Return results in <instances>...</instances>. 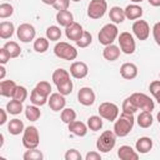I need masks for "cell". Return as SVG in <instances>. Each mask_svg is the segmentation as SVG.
Segmentation results:
<instances>
[{
    "mask_svg": "<svg viewBox=\"0 0 160 160\" xmlns=\"http://www.w3.org/2000/svg\"><path fill=\"white\" fill-rule=\"evenodd\" d=\"M82 32H84L82 26L79 22H75V21L71 22L69 26L65 28V35H66V38L69 40H72V41H78L81 38Z\"/></svg>",
    "mask_w": 160,
    "mask_h": 160,
    "instance_id": "obj_15",
    "label": "cell"
},
{
    "mask_svg": "<svg viewBox=\"0 0 160 160\" xmlns=\"http://www.w3.org/2000/svg\"><path fill=\"white\" fill-rule=\"evenodd\" d=\"M25 116H26V119L28 120H30V121H36V120H39V118L41 116V111H40V109L36 106V105H28L26 108H25Z\"/></svg>",
    "mask_w": 160,
    "mask_h": 160,
    "instance_id": "obj_29",
    "label": "cell"
},
{
    "mask_svg": "<svg viewBox=\"0 0 160 160\" xmlns=\"http://www.w3.org/2000/svg\"><path fill=\"white\" fill-rule=\"evenodd\" d=\"M138 125L142 129H148L152 125V121H154V118L151 115V111H146V110H142L139 115H138Z\"/></svg>",
    "mask_w": 160,
    "mask_h": 160,
    "instance_id": "obj_26",
    "label": "cell"
},
{
    "mask_svg": "<svg viewBox=\"0 0 160 160\" xmlns=\"http://www.w3.org/2000/svg\"><path fill=\"white\" fill-rule=\"evenodd\" d=\"M116 144V135L111 130H105L96 140V148L100 152H109Z\"/></svg>",
    "mask_w": 160,
    "mask_h": 160,
    "instance_id": "obj_2",
    "label": "cell"
},
{
    "mask_svg": "<svg viewBox=\"0 0 160 160\" xmlns=\"http://www.w3.org/2000/svg\"><path fill=\"white\" fill-rule=\"evenodd\" d=\"M65 160H81V154L76 149H70L64 155Z\"/></svg>",
    "mask_w": 160,
    "mask_h": 160,
    "instance_id": "obj_45",
    "label": "cell"
},
{
    "mask_svg": "<svg viewBox=\"0 0 160 160\" xmlns=\"http://www.w3.org/2000/svg\"><path fill=\"white\" fill-rule=\"evenodd\" d=\"M159 76H160V74H159Z\"/></svg>",
    "mask_w": 160,
    "mask_h": 160,
    "instance_id": "obj_57",
    "label": "cell"
},
{
    "mask_svg": "<svg viewBox=\"0 0 160 160\" xmlns=\"http://www.w3.org/2000/svg\"><path fill=\"white\" fill-rule=\"evenodd\" d=\"M16 35H18V39L20 41L30 42V41H32L35 39L36 30H35V28L31 24L24 22V24H20L19 28L16 29Z\"/></svg>",
    "mask_w": 160,
    "mask_h": 160,
    "instance_id": "obj_10",
    "label": "cell"
},
{
    "mask_svg": "<svg viewBox=\"0 0 160 160\" xmlns=\"http://www.w3.org/2000/svg\"><path fill=\"white\" fill-rule=\"evenodd\" d=\"M56 21L60 26H69L71 22H74V15L69 10H60L56 14Z\"/></svg>",
    "mask_w": 160,
    "mask_h": 160,
    "instance_id": "obj_24",
    "label": "cell"
},
{
    "mask_svg": "<svg viewBox=\"0 0 160 160\" xmlns=\"http://www.w3.org/2000/svg\"><path fill=\"white\" fill-rule=\"evenodd\" d=\"M118 156L121 160H138L139 152L134 150L130 145H121L118 150Z\"/></svg>",
    "mask_w": 160,
    "mask_h": 160,
    "instance_id": "obj_16",
    "label": "cell"
},
{
    "mask_svg": "<svg viewBox=\"0 0 160 160\" xmlns=\"http://www.w3.org/2000/svg\"><path fill=\"white\" fill-rule=\"evenodd\" d=\"M40 144V135L36 126H28L24 130L22 135V145L25 149H35Z\"/></svg>",
    "mask_w": 160,
    "mask_h": 160,
    "instance_id": "obj_5",
    "label": "cell"
},
{
    "mask_svg": "<svg viewBox=\"0 0 160 160\" xmlns=\"http://www.w3.org/2000/svg\"><path fill=\"white\" fill-rule=\"evenodd\" d=\"M10 59H11V56H10L9 51L2 46V48L0 49V64H1V65H5Z\"/></svg>",
    "mask_w": 160,
    "mask_h": 160,
    "instance_id": "obj_47",
    "label": "cell"
},
{
    "mask_svg": "<svg viewBox=\"0 0 160 160\" xmlns=\"http://www.w3.org/2000/svg\"><path fill=\"white\" fill-rule=\"evenodd\" d=\"M6 111L11 115H18L22 111V102L19 101V100H10L8 104H6Z\"/></svg>",
    "mask_w": 160,
    "mask_h": 160,
    "instance_id": "obj_31",
    "label": "cell"
},
{
    "mask_svg": "<svg viewBox=\"0 0 160 160\" xmlns=\"http://www.w3.org/2000/svg\"><path fill=\"white\" fill-rule=\"evenodd\" d=\"M24 160H42L44 159V155L40 150H38L36 148L35 149H28L24 155H22Z\"/></svg>",
    "mask_w": 160,
    "mask_h": 160,
    "instance_id": "obj_37",
    "label": "cell"
},
{
    "mask_svg": "<svg viewBox=\"0 0 160 160\" xmlns=\"http://www.w3.org/2000/svg\"><path fill=\"white\" fill-rule=\"evenodd\" d=\"M149 90L155 98V100L160 104V80H154L149 85Z\"/></svg>",
    "mask_w": 160,
    "mask_h": 160,
    "instance_id": "obj_42",
    "label": "cell"
},
{
    "mask_svg": "<svg viewBox=\"0 0 160 160\" xmlns=\"http://www.w3.org/2000/svg\"><path fill=\"white\" fill-rule=\"evenodd\" d=\"M124 11H125L126 19H129V20H138V19H140L142 16V8L140 5H138V4L128 5L124 9Z\"/></svg>",
    "mask_w": 160,
    "mask_h": 160,
    "instance_id": "obj_22",
    "label": "cell"
},
{
    "mask_svg": "<svg viewBox=\"0 0 160 160\" xmlns=\"http://www.w3.org/2000/svg\"><path fill=\"white\" fill-rule=\"evenodd\" d=\"M68 126H69V131L76 136H85L88 132V125L84 124L82 121L74 120L70 124H68Z\"/></svg>",
    "mask_w": 160,
    "mask_h": 160,
    "instance_id": "obj_23",
    "label": "cell"
},
{
    "mask_svg": "<svg viewBox=\"0 0 160 160\" xmlns=\"http://www.w3.org/2000/svg\"><path fill=\"white\" fill-rule=\"evenodd\" d=\"M91 41H92V36H91V34H90L89 31H85V30H84L81 38H80L78 41H75V42H76V45H78L79 48L84 49V48H88V46L91 44Z\"/></svg>",
    "mask_w": 160,
    "mask_h": 160,
    "instance_id": "obj_39",
    "label": "cell"
},
{
    "mask_svg": "<svg viewBox=\"0 0 160 160\" xmlns=\"http://www.w3.org/2000/svg\"><path fill=\"white\" fill-rule=\"evenodd\" d=\"M156 119H158V121H159V124H160V111L158 112V115H156Z\"/></svg>",
    "mask_w": 160,
    "mask_h": 160,
    "instance_id": "obj_55",
    "label": "cell"
},
{
    "mask_svg": "<svg viewBox=\"0 0 160 160\" xmlns=\"http://www.w3.org/2000/svg\"><path fill=\"white\" fill-rule=\"evenodd\" d=\"M70 71L65 70V69H56L54 72H52V81L56 86H60L68 81H70Z\"/></svg>",
    "mask_w": 160,
    "mask_h": 160,
    "instance_id": "obj_21",
    "label": "cell"
},
{
    "mask_svg": "<svg viewBox=\"0 0 160 160\" xmlns=\"http://www.w3.org/2000/svg\"><path fill=\"white\" fill-rule=\"evenodd\" d=\"M132 32L139 40L144 41L150 35V26L145 20H135L132 24Z\"/></svg>",
    "mask_w": 160,
    "mask_h": 160,
    "instance_id": "obj_11",
    "label": "cell"
},
{
    "mask_svg": "<svg viewBox=\"0 0 160 160\" xmlns=\"http://www.w3.org/2000/svg\"><path fill=\"white\" fill-rule=\"evenodd\" d=\"M85 160H101V155L98 151H89L85 155Z\"/></svg>",
    "mask_w": 160,
    "mask_h": 160,
    "instance_id": "obj_49",
    "label": "cell"
},
{
    "mask_svg": "<svg viewBox=\"0 0 160 160\" xmlns=\"http://www.w3.org/2000/svg\"><path fill=\"white\" fill-rule=\"evenodd\" d=\"M119 36V29L116 26V24H106L101 28L98 38H99V42L104 46L112 44L116 38Z\"/></svg>",
    "mask_w": 160,
    "mask_h": 160,
    "instance_id": "obj_3",
    "label": "cell"
},
{
    "mask_svg": "<svg viewBox=\"0 0 160 160\" xmlns=\"http://www.w3.org/2000/svg\"><path fill=\"white\" fill-rule=\"evenodd\" d=\"M48 100H49V98H45V96L40 95L39 92H36L32 89V91L30 94V101H31V104H34L36 106H42V105H45L48 102Z\"/></svg>",
    "mask_w": 160,
    "mask_h": 160,
    "instance_id": "obj_38",
    "label": "cell"
},
{
    "mask_svg": "<svg viewBox=\"0 0 160 160\" xmlns=\"http://www.w3.org/2000/svg\"><path fill=\"white\" fill-rule=\"evenodd\" d=\"M41 1H42L44 4H46V5H54L56 0H41Z\"/></svg>",
    "mask_w": 160,
    "mask_h": 160,
    "instance_id": "obj_53",
    "label": "cell"
},
{
    "mask_svg": "<svg viewBox=\"0 0 160 160\" xmlns=\"http://www.w3.org/2000/svg\"><path fill=\"white\" fill-rule=\"evenodd\" d=\"M148 1L152 6H160V0H148Z\"/></svg>",
    "mask_w": 160,
    "mask_h": 160,
    "instance_id": "obj_52",
    "label": "cell"
},
{
    "mask_svg": "<svg viewBox=\"0 0 160 160\" xmlns=\"http://www.w3.org/2000/svg\"><path fill=\"white\" fill-rule=\"evenodd\" d=\"M135 124V119H134V114H128L124 112L118 116V119L114 122V132L116 136L119 138H124L134 128Z\"/></svg>",
    "mask_w": 160,
    "mask_h": 160,
    "instance_id": "obj_1",
    "label": "cell"
},
{
    "mask_svg": "<svg viewBox=\"0 0 160 160\" xmlns=\"http://www.w3.org/2000/svg\"><path fill=\"white\" fill-rule=\"evenodd\" d=\"M88 128L92 131H98L102 128V118L100 115H92L88 119Z\"/></svg>",
    "mask_w": 160,
    "mask_h": 160,
    "instance_id": "obj_33",
    "label": "cell"
},
{
    "mask_svg": "<svg viewBox=\"0 0 160 160\" xmlns=\"http://www.w3.org/2000/svg\"><path fill=\"white\" fill-rule=\"evenodd\" d=\"M15 26L11 21H1L0 22V38L1 39H9L14 35Z\"/></svg>",
    "mask_w": 160,
    "mask_h": 160,
    "instance_id": "obj_28",
    "label": "cell"
},
{
    "mask_svg": "<svg viewBox=\"0 0 160 160\" xmlns=\"http://www.w3.org/2000/svg\"><path fill=\"white\" fill-rule=\"evenodd\" d=\"M5 74H6V69L4 68V65H0V80H4Z\"/></svg>",
    "mask_w": 160,
    "mask_h": 160,
    "instance_id": "obj_51",
    "label": "cell"
},
{
    "mask_svg": "<svg viewBox=\"0 0 160 160\" xmlns=\"http://www.w3.org/2000/svg\"><path fill=\"white\" fill-rule=\"evenodd\" d=\"M72 1H75V2H78V1H80V0H72Z\"/></svg>",
    "mask_w": 160,
    "mask_h": 160,
    "instance_id": "obj_56",
    "label": "cell"
},
{
    "mask_svg": "<svg viewBox=\"0 0 160 160\" xmlns=\"http://www.w3.org/2000/svg\"><path fill=\"white\" fill-rule=\"evenodd\" d=\"M46 38L50 41H58L61 38V30L56 25H51L46 29Z\"/></svg>",
    "mask_w": 160,
    "mask_h": 160,
    "instance_id": "obj_35",
    "label": "cell"
},
{
    "mask_svg": "<svg viewBox=\"0 0 160 160\" xmlns=\"http://www.w3.org/2000/svg\"><path fill=\"white\" fill-rule=\"evenodd\" d=\"M152 139L149 138V136H142V138H139L135 142V150L139 152V154H146L149 152L151 149H152Z\"/></svg>",
    "mask_w": 160,
    "mask_h": 160,
    "instance_id": "obj_19",
    "label": "cell"
},
{
    "mask_svg": "<svg viewBox=\"0 0 160 160\" xmlns=\"http://www.w3.org/2000/svg\"><path fill=\"white\" fill-rule=\"evenodd\" d=\"M48 104L50 106V109L52 111H60L65 108L66 105V100H65V95L60 94L59 91L58 92H54L49 96V100H48Z\"/></svg>",
    "mask_w": 160,
    "mask_h": 160,
    "instance_id": "obj_13",
    "label": "cell"
},
{
    "mask_svg": "<svg viewBox=\"0 0 160 160\" xmlns=\"http://www.w3.org/2000/svg\"><path fill=\"white\" fill-rule=\"evenodd\" d=\"M132 102L135 104V106L138 108V110H146V111H152L154 108H155V104H154V100L144 94V92H134L130 95Z\"/></svg>",
    "mask_w": 160,
    "mask_h": 160,
    "instance_id": "obj_6",
    "label": "cell"
},
{
    "mask_svg": "<svg viewBox=\"0 0 160 160\" xmlns=\"http://www.w3.org/2000/svg\"><path fill=\"white\" fill-rule=\"evenodd\" d=\"M26 98H28V90H26V88H25V86H21V85H18V86H16V90H15V92H14L12 99L24 102V101L26 100Z\"/></svg>",
    "mask_w": 160,
    "mask_h": 160,
    "instance_id": "obj_41",
    "label": "cell"
},
{
    "mask_svg": "<svg viewBox=\"0 0 160 160\" xmlns=\"http://www.w3.org/2000/svg\"><path fill=\"white\" fill-rule=\"evenodd\" d=\"M6 121H8L6 109H0V125H4Z\"/></svg>",
    "mask_w": 160,
    "mask_h": 160,
    "instance_id": "obj_50",
    "label": "cell"
},
{
    "mask_svg": "<svg viewBox=\"0 0 160 160\" xmlns=\"http://www.w3.org/2000/svg\"><path fill=\"white\" fill-rule=\"evenodd\" d=\"M95 99H96V96H95V92L91 88L84 86L78 92V100L84 106H91L95 102Z\"/></svg>",
    "mask_w": 160,
    "mask_h": 160,
    "instance_id": "obj_12",
    "label": "cell"
},
{
    "mask_svg": "<svg viewBox=\"0 0 160 160\" xmlns=\"http://www.w3.org/2000/svg\"><path fill=\"white\" fill-rule=\"evenodd\" d=\"M9 1H11V0H9Z\"/></svg>",
    "mask_w": 160,
    "mask_h": 160,
    "instance_id": "obj_58",
    "label": "cell"
},
{
    "mask_svg": "<svg viewBox=\"0 0 160 160\" xmlns=\"http://www.w3.org/2000/svg\"><path fill=\"white\" fill-rule=\"evenodd\" d=\"M34 90H35L36 92H39L40 95L45 96V98H49V96L51 95V85H50V82H48V81H45V80L39 81V82L36 84V86L34 88Z\"/></svg>",
    "mask_w": 160,
    "mask_h": 160,
    "instance_id": "obj_30",
    "label": "cell"
},
{
    "mask_svg": "<svg viewBox=\"0 0 160 160\" xmlns=\"http://www.w3.org/2000/svg\"><path fill=\"white\" fill-rule=\"evenodd\" d=\"M49 49V39L48 38H38L34 40V50L36 52H45Z\"/></svg>",
    "mask_w": 160,
    "mask_h": 160,
    "instance_id": "obj_32",
    "label": "cell"
},
{
    "mask_svg": "<svg viewBox=\"0 0 160 160\" xmlns=\"http://www.w3.org/2000/svg\"><path fill=\"white\" fill-rule=\"evenodd\" d=\"M98 111L102 119L109 120V121H115L119 116V106L114 102H110V101L101 102L99 105Z\"/></svg>",
    "mask_w": 160,
    "mask_h": 160,
    "instance_id": "obj_8",
    "label": "cell"
},
{
    "mask_svg": "<svg viewBox=\"0 0 160 160\" xmlns=\"http://www.w3.org/2000/svg\"><path fill=\"white\" fill-rule=\"evenodd\" d=\"M120 75L126 80H132L138 76V66L132 62H124L120 68Z\"/></svg>",
    "mask_w": 160,
    "mask_h": 160,
    "instance_id": "obj_17",
    "label": "cell"
},
{
    "mask_svg": "<svg viewBox=\"0 0 160 160\" xmlns=\"http://www.w3.org/2000/svg\"><path fill=\"white\" fill-rule=\"evenodd\" d=\"M60 118H61L62 122H65V124H70L71 121L76 120V112H75V110H74V109L64 108V109L61 110Z\"/></svg>",
    "mask_w": 160,
    "mask_h": 160,
    "instance_id": "obj_34",
    "label": "cell"
},
{
    "mask_svg": "<svg viewBox=\"0 0 160 160\" xmlns=\"http://www.w3.org/2000/svg\"><path fill=\"white\" fill-rule=\"evenodd\" d=\"M12 14H14V8H12L11 4H9V2L0 4V18L1 19L10 18Z\"/></svg>",
    "mask_w": 160,
    "mask_h": 160,
    "instance_id": "obj_40",
    "label": "cell"
},
{
    "mask_svg": "<svg viewBox=\"0 0 160 160\" xmlns=\"http://www.w3.org/2000/svg\"><path fill=\"white\" fill-rule=\"evenodd\" d=\"M16 86L18 85L14 80H1L0 81V95L12 99L14 92L16 90Z\"/></svg>",
    "mask_w": 160,
    "mask_h": 160,
    "instance_id": "obj_18",
    "label": "cell"
},
{
    "mask_svg": "<svg viewBox=\"0 0 160 160\" xmlns=\"http://www.w3.org/2000/svg\"><path fill=\"white\" fill-rule=\"evenodd\" d=\"M54 54L64 60H75L78 58L76 48L65 41H60L54 46Z\"/></svg>",
    "mask_w": 160,
    "mask_h": 160,
    "instance_id": "obj_4",
    "label": "cell"
},
{
    "mask_svg": "<svg viewBox=\"0 0 160 160\" xmlns=\"http://www.w3.org/2000/svg\"><path fill=\"white\" fill-rule=\"evenodd\" d=\"M8 130H9V132H10L11 135H19V134L24 132L25 126H24L22 120L16 119V118H15V119H11V120L9 121V124H8Z\"/></svg>",
    "mask_w": 160,
    "mask_h": 160,
    "instance_id": "obj_27",
    "label": "cell"
},
{
    "mask_svg": "<svg viewBox=\"0 0 160 160\" xmlns=\"http://www.w3.org/2000/svg\"><path fill=\"white\" fill-rule=\"evenodd\" d=\"M118 41H119V48L124 54H126V55L134 54V51L136 49V44L134 40V36L130 32H128V31L120 32L118 36Z\"/></svg>",
    "mask_w": 160,
    "mask_h": 160,
    "instance_id": "obj_7",
    "label": "cell"
},
{
    "mask_svg": "<svg viewBox=\"0 0 160 160\" xmlns=\"http://www.w3.org/2000/svg\"><path fill=\"white\" fill-rule=\"evenodd\" d=\"M132 4H138V2H141V1H144V0H130Z\"/></svg>",
    "mask_w": 160,
    "mask_h": 160,
    "instance_id": "obj_54",
    "label": "cell"
},
{
    "mask_svg": "<svg viewBox=\"0 0 160 160\" xmlns=\"http://www.w3.org/2000/svg\"><path fill=\"white\" fill-rule=\"evenodd\" d=\"M152 36H154L155 42L160 46V21L156 22V24L152 26Z\"/></svg>",
    "mask_w": 160,
    "mask_h": 160,
    "instance_id": "obj_48",
    "label": "cell"
},
{
    "mask_svg": "<svg viewBox=\"0 0 160 160\" xmlns=\"http://www.w3.org/2000/svg\"><path fill=\"white\" fill-rule=\"evenodd\" d=\"M69 5H70V0H56L52 6L55 8V10L60 11V10H68Z\"/></svg>",
    "mask_w": 160,
    "mask_h": 160,
    "instance_id": "obj_46",
    "label": "cell"
},
{
    "mask_svg": "<svg viewBox=\"0 0 160 160\" xmlns=\"http://www.w3.org/2000/svg\"><path fill=\"white\" fill-rule=\"evenodd\" d=\"M109 18L114 24H121L124 22V20L126 19L125 16V11L124 9H121L120 6H112L109 11Z\"/></svg>",
    "mask_w": 160,
    "mask_h": 160,
    "instance_id": "obj_25",
    "label": "cell"
},
{
    "mask_svg": "<svg viewBox=\"0 0 160 160\" xmlns=\"http://www.w3.org/2000/svg\"><path fill=\"white\" fill-rule=\"evenodd\" d=\"M120 52H121V50H120L119 46H116V45H114V44H110V45H106V46L104 48V50H102V56H104V59L108 60V61H115V60L119 59Z\"/></svg>",
    "mask_w": 160,
    "mask_h": 160,
    "instance_id": "obj_20",
    "label": "cell"
},
{
    "mask_svg": "<svg viewBox=\"0 0 160 160\" xmlns=\"http://www.w3.org/2000/svg\"><path fill=\"white\" fill-rule=\"evenodd\" d=\"M56 88H58V91H59L60 94H62V95H69V94H71V91H72L74 84H72V81L70 80V81H68V82H65V84H62V85H60V86H56Z\"/></svg>",
    "mask_w": 160,
    "mask_h": 160,
    "instance_id": "obj_44",
    "label": "cell"
},
{
    "mask_svg": "<svg viewBox=\"0 0 160 160\" xmlns=\"http://www.w3.org/2000/svg\"><path fill=\"white\" fill-rule=\"evenodd\" d=\"M108 10V2L105 0H91L88 6V16L92 20H98L105 15Z\"/></svg>",
    "mask_w": 160,
    "mask_h": 160,
    "instance_id": "obj_9",
    "label": "cell"
},
{
    "mask_svg": "<svg viewBox=\"0 0 160 160\" xmlns=\"http://www.w3.org/2000/svg\"><path fill=\"white\" fill-rule=\"evenodd\" d=\"M122 111L124 112H128V114H135L138 111V108L135 106V104L132 102V100H131L130 96H128L124 100V102H122Z\"/></svg>",
    "mask_w": 160,
    "mask_h": 160,
    "instance_id": "obj_43",
    "label": "cell"
},
{
    "mask_svg": "<svg viewBox=\"0 0 160 160\" xmlns=\"http://www.w3.org/2000/svg\"><path fill=\"white\" fill-rule=\"evenodd\" d=\"M4 48L9 51V54H10V56H11V59L18 58V56L21 54V49H20L19 44H18V42H15V41H8V42L4 45Z\"/></svg>",
    "mask_w": 160,
    "mask_h": 160,
    "instance_id": "obj_36",
    "label": "cell"
},
{
    "mask_svg": "<svg viewBox=\"0 0 160 160\" xmlns=\"http://www.w3.org/2000/svg\"><path fill=\"white\" fill-rule=\"evenodd\" d=\"M70 74L75 79H84L89 74V68L84 61H74L70 65Z\"/></svg>",
    "mask_w": 160,
    "mask_h": 160,
    "instance_id": "obj_14",
    "label": "cell"
}]
</instances>
